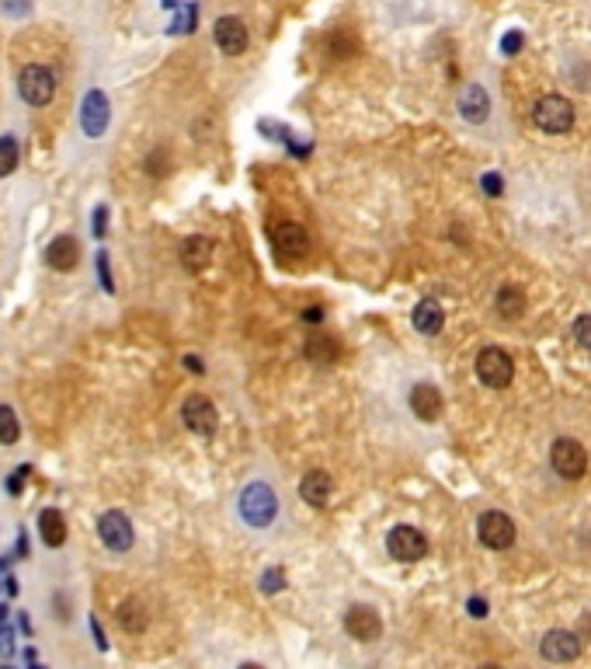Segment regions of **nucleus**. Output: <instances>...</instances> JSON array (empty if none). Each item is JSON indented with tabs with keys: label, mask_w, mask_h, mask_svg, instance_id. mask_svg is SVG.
Masks as SVG:
<instances>
[{
	"label": "nucleus",
	"mask_w": 591,
	"mask_h": 669,
	"mask_svg": "<svg viewBox=\"0 0 591 669\" xmlns=\"http://www.w3.org/2000/svg\"><path fill=\"white\" fill-rule=\"evenodd\" d=\"M185 370H188V374H205V363H202L198 356H185Z\"/></svg>",
	"instance_id": "ea45409f"
},
{
	"label": "nucleus",
	"mask_w": 591,
	"mask_h": 669,
	"mask_svg": "<svg viewBox=\"0 0 591 669\" xmlns=\"http://www.w3.org/2000/svg\"><path fill=\"white\" fill-rule=\"evenodd\" d=\"M167 167H171V161H167V150H164V147H157V150L147 157V174H150V178H164V174H167Z\"/></svg>",
	"instance_id": "c85d7f7f"
},
{
	"label": "nucleus",
	"mask_w": 591,
	"mask_h": 669,
	"mask_svg": "<svg viewBox=\"0 0 591 669\" xmlns=\"http://www.w3.org/2000/svg\"><path fill=\"white\" fill-rule=\"evenodd\" d=\"M4 585H7V596H18V589H21V585H18V579H14V576H7V583H4Z\"/></svg>",
	"instance_id": "c03bdc74"
},
{
	"label": "nucleus",
	"mask_w": 591,
	"mask_h": 669,
	"mask_svg": "<svg viewBox=\"0 0 591 669\" xmlns=\"http://www.w3.org/2000/svg\"><path fill=\"white\" fill-rule=\"evenodd\" d=\"M181 422H185V429L196 432V436H212L216 425H220V412H216V405H212L205 394H188V398L181 401Z\"/></svg>",
	"instance_id": "0eeeda50"
},
{
	"label": "nucleus",
	"mask_w": 591,
	"mask_h": 669,
	"mask_svg": "<svg viewBox=\"0 0 591 669\" xmlns=\"http://www.w3.org/2000/svg\"><path fill=\"white\" fill-rule=\"evenodd\" d=\"M539 652H543V659H550V663H574L578 656H581V638L574 634V631H547L543 634V641H539Z\"/></svg>",
	"instance_id": "f8f14e48"
},
{
	"label": "nucleus",
	"mask_w": 591,
	"mask_h": 669,
	"mask_svg": "<svg viewBox=\"0 0 591 669\" xmlns=\"http://www.w3.org/2000/svg\"><path fill=\"white\" fill-rule=\"evenodd\" d=\"M236 512L251 530H265L272 527L278 516V496L268 481H247L240 499H236Z\"/></svg>",
	"instance_id": "f257e3e1"
},
{
	"label": "nucleus",
	"mask_w": 591,
	"mask_h": 669,
	"mask_svg": "<svg viewBox=\"0 0 591 669\" xmlns=\"http://www.w3.org/2000/svg\"><path fill=\"white\" fill-rule=\"evenodd\" d=\"M331 492H334V481H331L327 471H310L299 481V499L307 502V505H314V509H323L327 499H331Z\"/></svg>",
	"instance_id": "f3484780"
},
{
	"label": "nucleus",
	"mask_w": 591,
	"mask_h": 669,
	"mask_svg": "<svg viewBox=\"0 0 591 669\" xmlns=\"http://www.w3.org/2000/svg\"><path fill=\"white\" fill-rule=\"evenodd\" d=\"M272 241H276L278 254L289 258V262H299L310 251V234L303 230V223H292V220L278 223L276 230H272Z\"/></svg>",
	"instance_id": "9b49d317"
},
{
	"label": "nucleus",
	"mask_w": 591,
	"mask_h": 669,
	"mask_svg": "<svg viewBox=\"0 0 591 669\" xmlns=\"http://www.w3.org/2000/svg\"><path fill=\"white\" fill-rule=\"evenodd\" d=\"M11 568V554H0V572H7Z\"/></svg>",
	"instance_id": "a18cd8bd"
},
{
	"label": "nucleus",
	"mask_w": 591,
	"mask_h": 669,
	"mask_svg": "<svg viewBox=\"0 0 591 669\" xmlns=\"http://www.w3.org/2000/svg\"><path fill=\"white\" fill-rule=\"evenodd\" d=\"M98 537H101V544H105L112 554H125V551L132 547V541H136L129 516L118 512V509H108V512L98 516Z\"/></svg>",
	"instance_id": "39448f33"
},
{
	"label": "nucleus",
	"mask_w": 591,
	"mask_h": 669,
	"mask_svg": "<svg viewBox=\"0 0 591 669\" xmlns=\"http://www.w3.org/2000/svg\"><path fill=\"white\" fill-rule=\"evenodd\" d=\"M7 614H11V610H7V603H0V625L7 621Z\"/></svg>",
	"instance_id": "49530a36"
},
{
	"label": "nucleus",
	"mask_w": 591,
	"mask_h": 669,
	"mask_svg": "<svg viewBox=\"0 0 591 669\" xmlns=\"http://www.w3.org/2000/svg\"><path fill=\"white\" fill-rule=\"evenodd\" d=\"M212 241L205 238V234H192L185 245H181V265H185V272H202L205 265H209V258H212Z\"/></svg>",
	"instance_id": "aec40b11"
},
{
	"label": "nucleus",
	"mask_w": 591,
	"mask_h": 669,
	"mask_svg": "<svg viewBox=\"0 0 591 669\" xmlns=\"http://www.w3.org/2000/svg\"><path fill=\"white\" fill-rule=\"evenodd\" d=\"M32 478V463H21V467H14L11 474H7V481H4V488H7V496H21L25 492V481Z\"/></svg>",
	"instance_id": "bb28decb"
},
{
	"label": "nucleus",
	"mask_w": 591,
	"mask_h": 669,
	"mask_svg": "<svg viewBox=\"0 0 591 669\" xmlns=\"http://www.w3.org/2000/svg\"><path fill=\"white\" fill-rule=\"evenodd\" d=\"M480 185H483V192H487V196H501V192H505V181H501L498 174H483V178H480Z\"/></svg>",
	"instance_id": "72a5a7b5"
},
{
	"label": "nucleus",
	"mask_w": 591,
	"mask_h": 669,
	"mask_svg": "<svg viewBox=\"0 0 591 669\" xmlns=\"http://www.w3.org/2000/svg\"><path fill=\"white\" fill-rule=\"evenodd\" d=\"M476 376H480V383H487V387H508L515 376L512 356H508L505 349H498V345L480 349V356H476Z\"/></svg>",
	"instance_id": "7ed1b4c3"
},
{
	"label": "nucleus",
	"mask_w": 591,
	"mask_h": 669,
	"mask_svg": "<svg viewBox=\"0 0 591 669\" xmlns=\"http://www.w3.org/2000/svg\"><path fill=\"white\" fill-rule=\"evenodd\" d=\"M470 614L473 617H487V603H483L480 596H473L470 600Z\"/></svg>",
	"instance_id": "a19ab883"
},
{
	"label": "nucleus",
	"mask_w": 591,
	"mask_h": 669,
	"mask_svg": "<svg viewBox=\"0 0 591 669\" xmlns=\"http://www.w3.org/2000/svg\"><path fill=\"white\" fill-rule=\"evenodd\" d=\"M21 439V422L11 405H0V447H14Z\"/></svg>",
	"instance_id": "393cba45"
},
{
	"label": "nucleus",
	"mask_w": 591,
	"mask_h": 669,
	"mask_svg": "<svg viewBox=\"0 0 591 669\" xmlns=\"http://www.w3.org/2000/svg\"><path fill=\"white\" fill-rule=\"evenodd\" d=\"M236 669H265V666H258V663H244V666H236Z\"/></svg>",
	"instance_id": "de8ad7c7"
},
{
	"label": "nucleus",
	"mask_w": 591,
	"mask_h": 669,
	"mask_svg": "<svg viewBox=\"0 0 591 669\" xmlns=\"http://www.w3.org/2000/svg\"><path fill=\"white\" fill-rule=\"evenodd\" d=\"M550 463L560 478L578 481V478H585V471H588V454H585V447H581L578 439H556L550 450Z\"/></svg>",
	"instance_id": "423d86ee"
},
{
	"label": "nucleus",
	"mask_w": 591,
	"mask_h": 669,
	"mask_svg": "<svg viewBox=\"0 0 591 669\" xmlns=\"http://www.w3.org/2000/svg\"><path fill=\"white\" fill-rule=\"evenodd\" d=\"M91 230H94V238H105V234H108V206H94Z\"/></svg>",
	"instance_id": "7c9ffc66"
},
{
	"label": "nucleus",
	"mask_w": 591,
	"mask_h": 669,
	"mask_svg": "<svg viewBox=\"0 0 591 669\" xmlns=\"http://www.w3.org/2000/svg\"><path fill=\"white\" fill-rule=\"evenodd\" d=\"M532 119H536V125L543 133H567L574 125V105L567 98H560V94H547V98L536 101Z\"/></svg>",
	"instance_id": "20e7f679"
},
{
	"label": "nucleus",
	"mask_w": 591,
	"mask_h": 669,
	"mask_svg": "<svg viewBox=\"0 0 591 669\" xmlns=\"http://www.w3.org/2000/svg\"><path fill=\"white\" fill-rule=\"evenodd\" d=\"M116 617H118V625H122V631H129V634H143L147 625H150L147 607H143V600H136V596H129V600L118 603Z\"/></svg>",
	"instance_id": "412c9836"
},
{
	"label": "nucleus",
	"mask_w": 591,
	"mask_h": 669,
	"mask_svg": "<svg viewBox=\"0 0 591 669\" xmlns=\"http://www.w3.org/2000/svg\"><path fill=\"white\" fill-rule=\"evenodd\" d=\"M411 321H414V328L421 334H438L442 325H445V310L438 307V300H421V303L414 307Z\"/></svg>",
	"instance_id": "4be33fe9"
},
{
	"label": "nucleus",
	"mask_w": 591,
	"mask_h": 669,
	"mask_svg": "<svg viewBox=\"0 0 591 669\" xmlns=\"http://www.w3.org/2000/svg\"><path fill=\"white\" fill-rule=\"evenodd\" d=\"M18 631H21V634H32V621H28L25 614H18Z\"/></svg>",
	"instance_id": "37998d69"
},
{
	"label": "nucleus",
	"mask_w": 591,
	"mask_h": 669,
	"mask_svg": "<svg viewBox=\"0 0 591 669\" xmlns=\"http://www.w3.org/2000/svg\"><path fill=\"white\" fill-rule=\"evenodd\" d=\"M487 112H491V98H487L483 84H467L463 94H459V116L467 123H483Z\"/></svg>",
	"instance_id": "a211bd4d"
},
{
	"label": "nucleus",
	"mask_w": 591,
	"mask_h": 669,
	"mask_svg": "<svg viewBox=\"0 0 591 669\" xmlns=\"http://www.w3.org/2000/svg\"><path fill=\"white\" fill-rule=\"evenodd\" d=\"M18 157H21L18 140L14 136H0V178H7L18 167Z\"/></svg>",
	"instance_id": "a878e982"
},
{
	"label": "nucleus",
	"mask_w": 591,
	"mask_h": 669,
	"mask_svg": "<svg viewBox=\"0 0 591 669\" xmlns=\"http://www.w3.org/2000/svg\"><path fill=\"white\" fill-rule=\"evenodd\" d=\"M476 534H480V541L487 544L491 551H505V547H512V544H515L512 516H505V512L491 509V512H483V516L476 520Z\"/></svg>",
	"instance_id": "9d476101"
},
{
	"label": "nucleus",
	"mask_w": 591,
	"mask_h": 669,
	"mask_svg": "<svg viewBox=\"0 0 591 669\" xmlns=\"http://www.w3.org/2000/svg\"><path fill=\"white\" fill-rule=\"evenodd\" d=\"M0 656H14V627H0Z\"/></svg>",
	"instance_id": "f704fd0d"
},
{
	"label": "nucleus",
	"mask_w": 591,
	"mask_h": 669,
	"mask_svg": "<svg viewBox=\"0 0 591 669\" xmlns=\"http://www.w3.org/2000/svg\"><path fill=\"white\" fill-rule=\"evenodd\" d=\"M387 551H390V558H396V561H421L428 554V541H425V534L418 527L400 523V527H394L387 534Z\"/></svg>",
	"instance_id": "6e6552de"
},
{
	"label": "nucleus",
	"mask_w": 591,
	"mask_h": 669,
	"mask_svg": "<svg viewBox=\"0 0 591 669\" xmlns=\"http://www.w3.org/2000/svg\"><path fill=\"white\" fill-rule=\"evenodd\" d=\"M574 338H578L585 349H591V314L578 318V325H574Z\"/></svg>",
	"instance_id": "473e14b6"
},
{
	"label": "nucleus",
	"mask_w": 591,
	"mask_h": 669,
	"mask_svg": "<svg viewBox=\"0 0 591 669\" xmlns=\"http://www.w3.org/2000/svg\"><path fill=\"white\" fill-rule=\"evenodd\" d=\"M18 554H21V558H28V534H25V530L18 534Z\"/></svg>",
	"instance_id": "79ce46f5"
},
{
	"label": "nucleus",
	"mask_w": 591,
	"mask_h": 669,
	"mask_svg": "<svg viewBox=\"0 0 591 669\" xmlns=\"http://www.w3.org/2000/svg\"><path fill=\"white\" fill-rule=\"evenodd\" d=\"M212 39H216V45H220L227 56H240V52L247 49L251 36H247V25H244L240 18H220L216 28H212Z\"/></svg>",
	"instance_id": "4468645a"
},
{
	"label": "nucleus",
	"mask_w": 591,
	"mask_h": 669,
	"mask_svg": "<svg viewBox=\"0 0 591 669\" xmlns=\"http://www.w3.org/2000/svg\"><path fill=\"white\" fill-rule=\"evenodd\" d=\"M323 318H327V310H323L320 303H314V307H307V310H303V321H307V325H320Z\"/></svg>",
	"instance_id": "4c0bfd02"
},
{
	"label": "nucleus",
	"mask_w": 591,
	"mask_h": 669,
	"mask_svg": "<svg viewBox=\"0 0 591 669\" xmlns=\"http://www.w3.org/2000/svg\"><path fill=\"white\" fill-rule=\"evenodd\" d=\"M108 119H112V105H108L105 91H98V87L87 91V98H84V105H80V129H84V136H91V140L105 136Z\"/></svg>",
	"instance_id": "1a4fd4ad"
},
{
	"label": "nucleus",
	"mask_w": 591,
	"mask_h": 669,
	"mask_svg": "<svg viewBox=\"0 0 591 669\" xmlns=\"http://www.w3.org/2000/svg\"><path fill=\"white\" fill-rule=\"evenodd\" d=\"M494 307H498L501 318L515 321V318H522V310H525V293L518 290V286H501V290H498V300H494Z\"/></svg>",
	"instance_id": "b1692460"
},
{
	"label": "nucleus",
	"mask_w": 591,
	"mask_h": 669,
	"mask_svg": "<svg viewBox=\"0 0 591 669\" xmlns=\"http://www.w3.org/2000/svg\"><path fill=\"white\" fill-rule=\"evenodd\" d=\"M442 408H445V401H442V391L435 383H418L411 391V412L421 418V422H438Z\"/></svg>",
	"instance_id": "dca6fc26"
},
{
	"label": "nucleus",
	"mask_w": 591,
	"mask_h": 669,
	"mask_svg": "<svg viewBox=\"0 0 591 669\" xmlns=\"http://www.w3.org/2000/svg\"><path fill=\"white\" fill-rule=\"evenodd\" d=\"M192 21H196V7H185L181 21H178V32H192Z\"/></svg>",
	"instance_id": "58836bf2"
},
{
	"label": "nucleus",
	"mask_w": 591,
	"mask_h": 669,
	"mask_svg": "<svg viewBox=\"0 0 591 669\" xmlns=\"http://www.w3.org/2000/svg\"><path fill=\"white\" fill-rule=\"evenodd\" d=\"M39 534H42V541H45V547H63V541H67V520H63L60 509H52V505L42 509Z\"/></svg>",
	"instance_id": "5701e85b"
},
{
	"label": "nucleus",
	"mask_w": 591,
	"mask_h": 669,
	"mask_svg": "<svg viewBox=\"0 0 591 669\" xmlns=\"http://www.w3.org/2000/svg\"><path fill=\"white\" fill-rule=\"evenodd\" d=\"M331 52H334V56H341V60H345V56H352V52H355V39H345V32L331 36Z\"/></svg>",
	"instance_id": "2f4dec72"
},
{
	"label": "nucleus",
	"mask_w": 591,
	"mask_h": 669,
	"mask_svg": "<svg viewBox=\"0 0 591 669\" xmlns=\"http://www.w3.org/2000/svg\"><path fill=\"white\" fill-rule=\"evenodd\" d=\"M94 269H98L101 290H105V293H116V279H112V265H108V251H105V248L94 254Z\"/></svg>",
	"instance_id": "cd10ccee"
},
{
	"label": "nucleus",
	"mask_w": 591,
	"mask_h": 669,
	"mask_svg": "<svg viewBox=\"0 0 591 669\" xmlns=\"http://www.w3.org/2000/svg\"><path fill=\"white\" fill-rule=\"evenodd\" d=\"M282 585H285V572H282V568H268V572L261 576V592H268V596L278 592Z\"/></svg>",
	"instance_id": "c756f323"
},
{
	"label": "nucleus",
	"mask_w": 591,
	"mask_h": 669,
	"mask_svg": "<svg viewBox=\"0 0 591 669\" xmlns=\"http://www.w3.org/2000/svg\"><path fill=\"white\" fill-rule=\"evenodd\" d=\"M87 625H91V634H94V645L105 652V649H108V638H105V631L98 625V617H87Z\"/></svg>",
	"instance_id": "e433bc0d"
},
{
	"label": "nucleus",
	"mask_w": 591,
	"mask_h": 669,
	"mask_svg": "<svg viewBox=\"0 0 591 669\" xmlns=\"http://www.w3.org/2000/svg\"><path fill=\"white\" fill-rule=\"evenodd\" d=\"M18 91H21V98H25L32 109H42V105H49L52 94H56V77H52L49 67L28 63V67L21 70V77H18Z\"/></svg>",
	"instance_id": "f03ea898"
},
{
	"label": "nucleus",
	"mask_w": 591,
	"mask_h": 669,
	"mask_svg": "<svg viewBox=\"0 0 591 669\" xmlns=\"http://www.w3.org/2000/svg\"><path fill=\"white\" fill-rule=\"evenodd\" d=\"M303 356H307L310 363H316V367H331V363H338L341 345H338V338H334V334L316 332V334H310V338H307Z\"/></svg>",
	"instance_id": "6ab92c4d"
},
{
	"label": "nucleus",
	"mask_w": 591,
	"mask_h": 669,
	"mask_svg": "<svg viewBox=\"0 0 591 669\" xmlns=\"http://www.w3.org/2000/svg\"><path fill=\"white\" fill-rule=\"evenodd\" d=\"M480 669H501V666H494V663H487V666H480Z\"/></svg>",
	"instance_id": "09e8293b"
},
{
	"label": "nucleus",
	"mask_w": 591,
	"mask_h": 669,
	"mask_svg": "<svg viewBox=\"0 0 591 669\" xmlns=\"http://www.w3.org/2000/svg\"><path fill=\"white\" fill-rule=\"evenodd\" d=\"M522 42H525L522 39V32H508V36L501 39V52H505V56H515V52L522 49Z\"/></svg>",
	"instance_id": "c9c22d12"
},
{
	"label": "nucleus",
	"mask_w": 591,
	"mask_h": 669,
	"mask_svg": "<svg viewBox=\"0 0 591 669\" xmlns=\"http://www.w3.org/2000/svg\"><path fill=\"white\" fill-rule=\"evenodd\" d=\"M45 262H49V269H56V272H74V269H77V262H80L77 238H70V234L52 238V241H49V248H45Z\"/></svg>",
	"instance_id": "2eb2a0df"
},
{
	"label": "nucleus",
	"mask_w": 591,
	"mask_h": 669,
	"mask_svg": "<svg viewBox=\"0 0 591 669\" xmlns=\"http://www.w3.org/2000/svg\"><path fill=\"white\" fill-rule=\"evenodd\" d=\"M345 631L352 634L355 641H376L383 634V621H379V614L372 607L355 603V607L345 610Z\"/></svg>",
	"instance_id": "ddd939ff"
}]
</instances>
